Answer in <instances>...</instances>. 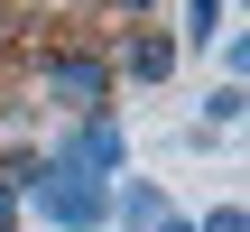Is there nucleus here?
Returning a JSON list of instances; mask_svg holds the SVG:
<instances>
[{
	"instance_id": "f03ea898",
	"label": "nucleus",
	"mask_w": 250,
	"mask_h": 232,
	"mask_svg": "<svg viewBox=\"0 0 250 232\" xmlns=\"http://www.w3.org/2000/svg\"><path fill=\"white\" fill-rule=\"evenodd\" d=\"M37 84L83 121V112H111V93H121V74H111V46H93V37H65V46H46L37 56Z\"/></svg>"
},
{
	"instance_id": "1a4fd4ad",
	"label": "nucleus",
	"mask_w": 250,
	"mask_h": 232,
	"mask_svg": "<svg viewBox=\"0 0 250 232\" xmlns=\"http://www.w3.org/2000/svg\"><path fill=\"white\" fill-rule=\"evenodd\" d=\"M195 232H250V214H241V205H213V214H204Z\"/></svg>"
},
{
	"instance_id": "6e6552de",
	"label": "nucleus",
	"mask_w": 250,
	"mask_h": 232,
	"mask_svg": "<svg viewBox=\"0 0 250 232\" xmlns=\"http://www.w3.org/2000/svg\"><path fill=\"white\" fill-rule=\"evenodd\" d=\"M241 74H250V37H241V28H223V84H241Z\"/></svg>"
},
{
	"instance_id": "7ed1b4c3",
	"label": "nucleus",
	"mask_w": 250,
	"mask_h": 232,
	"mask_svg": "<svg viewBox=\"0 0 250 232\" xmlns=\"http://www.w3.org/2000/svg\"><path fill=\"white\" fill-rule=\"evenodd\" d=\"M46 167H65V177H93V186H121V167H130V130H121V112H83V121H65L56 130V149H37Z\"/></svg>"
},
{
	"instance_id": "f257e3e1",
	"label": "nucleus",
	"mask_w": 250,
	"mask_h": 232,
	"mask_svg": "<svg viewBox=\"0 0 250 232\" xmlns=\"http://www.w3.org/2000/svg\"><path fill=\"white\" fill-rule=\"evenodd\" d=\"M19 214H37L46 232H111V186H93V177H65V167H28V186H19Z\"/></svg>"
},
{
	"instance_id": "39448f33",
	"label": "nucleus",
	"mask_w": 250,
	"mask_h": 232,
	"mask_svg": "<svg viewBox=\"0 0 250 232\" xmlns=\"http://www.w3.org/2000/svg\"><path fill=\"white\" fill-rule=\"evenodd\" d=\"M167 214H176V205H167L148 177H121V186H111V232H158Z\"/></svg>"
},
{
	"instance_id": "f8f14e48",
	"label": "nucleus",
	"mask_w": 250,
	"mask_h": 232,
	"mask_svg": "<svg viewBox=\"0 0 250 232\" xmlns=\"http://www.w3.org/2000/svg\"><path fill=\"white\" fill-rule=\"evenodd\" d=\"M158 232H195V223H186V214H167V223H158Z\"/></svg>"
},
{
	"instance_id": "9d476101",
	"label": "nucleus",
	"mask_w": 250,
	"mask_h": 232,
	"mask_svg": "<svg viewBox=\"0 0 250 232\" xmlns=\"http://www.w3.org/2000/svg\"><path fill=\"white\" fill-rule=\"evenodd\" d=\"M102 9H111V19H130V28H148V19H158V0H102Z\"/></svg>"
},
{
	"instance_id": "0eeeda50",
	"label": "nucleus",
	"mask_w": 250,
	"mask_h": 232,
	"mask_svg": "<svg viewBox=\"0 0 250 232\" xmlns=\"http://www.w3.org/2000/svg\"><path fill=\"white\" fill-rule=\"evenodd\" d=\"M204 37H223V0H186V28H176V46H204Z\"/></svg>"
},
{
	"instance_id": "423d86ee",
	"label": "nucleus",
	"mask_w": 250,
	"mask_h": 232,
	"mask_svg": "<svg viewBox=\"0 0 250 232\" xmlns=\"http://www.w3.org/2000/svg\"><path fill=\"white\" fill-rule=\"evenodd\" d=\"M241 112H250V93H241V84H213V93H204V121H195V139H204V130H241Z\"/></svg>"
},
{
	"instance_id": "9b49d317",
	"label": "nucleus",
	"mask_w": 250,
	"mask_h": 232,
	"mask_svg": "<svg viewBox=\"0 0 250 232\" xmlns=\"http://www.w3.org/2000/svg\"><path fill=\"white\" fill-rule=\"evenodd\" d=\"M28 214H19V186H0V232H19Z\"/></svg>"
},
{
	"instance_id": "20e7f679",
	"label": "nucleus",
	"mask_w": 250,
	"mask_h": 232,
	"mask_svg": "<svg viewBox=\"0 0 250 232\" xmlns=\"http://www.w3.org/2000/svg\"><path fill=\"white\" fill-rule=\"evenodd\" d=\"M176 56H186V46H176V28H130V37L111 46V74H130V84H167V74H176Z\"/></svg>"
}]
</instances>
